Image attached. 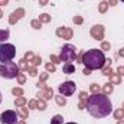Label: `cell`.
Here are the masks:
<instances>
[{
	"label": "cell",
	"instance_id": "obj_40",
	"mask_svg": "<svg viewBox=\"0 0 124 124\" xmlns=\"http://www.w3.org/2000/svg\"><path fill=\"white\" fill-rule=\"evenodd\" d=\"M78 108L79 110H85V101H79L78 102Z\"/></svg>",
	"mask_w": 124,
	"mask_h": 124
},
{
	"label": "cell",
	"instance_id": "obj_50",
	"mask_svg": "<svg viewBox=\"0 0 124 124\" xmlns=\"http://www.w3.org/2000/svg\"><path fill=\"white\" fill-rule=\"evenodd\" d=\"M3 17V12H1V9H0V19Z\"/></svg>",
	"mask_w": 124,
	"mask_h": 124
},
{
	"label": "cell",
	"instance_id": "obj_38",
	"mask_svg": "<svg viewBox=\"0 0 124 124\" xmlns=\"http://www.w3.org/2000/svg\"><path fill=\"white\" fill-rule=\"evenodd\" d=\"M51 61H52V63H59L61 62V59H59V56H55V55H51Z\"/></svg>",
	"mask_w": 124,
	"mask_h": 124
},
{
	"label": "cell",
	"instance_id": "obj_42",
	"mask_svg": "<svg viewBox=\"0 0 124 124\" xmlns=\"http://www.w3.org/2000/svg\"><path fill=\"white\" fill-rule=\"evenodd\" d=\"M49 3V0H39V6H46Z\"/></svg>",
	"mask_w": 124,
	"mask_h": 124
},
{
	"label": "cell",
	"instance_id": "obj_31",
	"mask_svg": "<svg viewBox=\"0 0 124 124\" xmlns=\"http://www.w3.org/2000/svg\"><path fill=\"white\" fill-rule=\"evenodd\" d=\"M16 78H17V82H19V84H20V85H22V84H25V82H26V75H25V74H20V72H19V74H17V77H16Z\"/></svg>",
	"mask_w": 124,
	"mask_h": 124
},
{
	"label": "cell",
	"instance_id": "obj_29",
	"mask_svg": "<svg viewBox=\"0 0 124 124\" xmlns=\"http://www.w3.org/2000/svg\"><path fill=\"white\" fill-rule=\"evenodd\" d=\"M114 72H113V69H111V66H105V68H102V75H105V77H111Z\"/></svg>",
	"mask_w": 124,
	"mask_h": 124
},
{
	"label": "cell",
	"instance_id": "obj_4",
	"mask_svg": "<svg viewBox=\"0 0 124 124\" xmlns=\"http://www.w3.org/2000/svg\"><path fill=\"white\" fill-rule=\"evenodd\" d=\"M16 55V48L12 43H0V62L12 61Z\"/></svg>",
	"mask_w": 124,
	"mask_h": 124
},
{
	"label": "cell",
	"instance_id": "obj_13",
	"mask_svg": "<svg viewBox=\"0 0 124 124\" xmlns=\"http://www.w3.org/2000/svg\"><path fill=\"white\" fill-rule=\"evenodd\" d=\"M17 114L20 116L22 120H28V117H29V110H28V108H23V107H17Z\"/></svg>",
	"mask_w": 124,
	"mask_h": 124
},
{
	"label": "cell",
	"instance_id": "obj_34",
	"mask_svg": "<svg viewBox=\"0 0 124 124\" xmlns=\"http://www.w3.org/2000/svg\"><path fill=\"white\" fill-rule=\"evenodd\" d=\"M28 72H29V75L31 77H36L39 72H38V69H36V66H31L29 69H28Z\"/></svg>",
	"mask_w": 124,
	"mask_h": 124
},
{
	"label": "cell",
	"instance_id": "obj_10",
	"mask_svg": "<svg viewBox=\"0 0 124 124\" xmlns=\"http://www.w3.org/2000/svg\"><path fill=\"white\" fill-rule=\"evenodd\" d=\"M23 16H25V9H16V10L9 16V23H10V25H16Z\"/></svg>",
	"mask_w": 124,
	"mask_h": 124
},
{
	"label": "cell",
	"instance_id": "obj_32",
	"mask_svg": "<svg viewBox=\"0 0 124 124\" xmlns=\"http://www.w3.org/2000/svg\"><path fill=\"white\" fill-rule=\"evenodd\" d=\"M46 108V101H43V100H38V110H40V111H43Z\"/></svg>",
	"mask_w": 124,
	"mask_h": 124
},
{
	"label": "cell",
	"instance_id": "obj_27",
	"mask_svg": "<svg viewBox=\"0 0 124 124\" xmlns=\"http://www.w3.org/2000/svg\"><path fill=\"white\" fill-rule=\"evenodd\" d=\"M45 68H46V72H55V71H56V66H55V63H52V62H48V63L45 65Z\"/></svg>",
	"mask_w": 124,
	"mask_h": 124
},
{
	"label": "cell",
	"instance_id": "obj_21",
	"mask_svg": "<svg viewBox=\"0 0 124 124\" xmlns=\"http://www.w3.org/2000/svg\"><path fill=\"white\" fill-rule=\"evenodd\" d=\"M123 117H124V110L123 108H117L114 111V118L116 120H123Z\"/></svg>",
	"mask_w": 124,
	"mask_h": 124
},
{
	"label": "cell",
	"instance_id": "obj_45",
	"mask_svg": "<svg viewBox=\"0 0 124 124\" xmlns=\"http://www.w3.org/2000/svg\"><path fill=\"white\" fill-rule=\"evenodd\" d=\"M118 56H120V58H124V48H121V49L118 51Z\"/></svg>",
	"mask_w": 124,
	"mask_h": 124
},
{
	"label": "cell",
	"instance_id": "obj_20",
	"mask_svg": "<svg viewBox=\"0 0 124 124\" xmlns=\"http://www.w3.org/2000/svg\"><path fill=\"white\" fill-rule=\"evenodd\" d=\"M62 123H63V117H62L61 114L54 116L52 120H51V124H62Z\"/></svg>",
	"mask_w": 124,
	"mask_h": 124
},
{
	"label": "cell",
	"instance_id": "obj_23",
	"mask_svg": "<svg viewBox=\"0 0 124 124\" xmlns=\"http://www.w3.org/2000/svg\"><path fill=\"white\" fill-rule=\"evenodd\" d=\"M9 31L7 29H0V42H4L6 39H9Z\"/></svg>",
	"mask_w": 124,
	"mask_h": 124
},
{
	"label": "cell",
	"instance_id": "obj_8",
	"mask_svg": "<svg viewBox=\"0 0 124 124\" xmlns=\"http://www.w3.org/2000/svg\"><path fill=\"white\" fill-rule=\"evenodd\" d=\"M104 32H105V29H104L102 25H94L91 28V31H90V35L95 40H102L104 39Z\"/></svg>",
	"mask_w": 124,
	"mask_h": 124
},
{
	"label": "cell",
	"instance_id": "obj_55",
	"mask_svg": "<svg viewBox=\"0 0 124 124\" xmlns=\"http://www.w3.org/2000/svg\"><path fill=\"white\" fill-rule=\"evenodd\" d=\"M79 1H82V0H79Z\"/></svg>",
	"mask_w": 124,
	"mask_h": 124
},
{
	"label": "cell",
	"instance_id": "obj_46",
	"mask_svg": "<svg viewBox=\"0 0 124 124\" xmlns=\"http://www.w3.org/2000/svg\"><path fill=\"white\" fill-rule=\"evenodd\" d=\"M9 4V0H0V6H6Z\"/></svg>",
	"mask_w": 124,
	"mask_h": 124
},
{
	"label": "cell",
	"instance_id": "obj_6",
	"mask_svg": "<svg viewBox=\"0 0 124 124\" xmlns=\"http://www.w3.org/2000/svg\"><path fill=\"white\" fill-rule=\"evenodd\" d=\"M58 90H59V94H61V95L69 97V95H72V94L75 93L77 85H75L74 81H65V82H62L61 85L58 87Z\"/></svg>",
	"mask_w": 124,
	"mask_h": 124
},
{
	"label": "cell",
	"instance_id": "obj_1",
	"mask_svg": "<svg viewBox=\"0 0 124 124\" xmlns=\"http://www.w3.org/2000/svg\"><path fill=\"white\" fill-rule=\"evenodd\" d=\"M87 111L94 118H104L113 111V105L110 98L105 94H93L85 101Z\"/></svg>",
	"mask_w": 124,
	"mask_h": 124
},
{
	"label": "cell",
	"instance_id": "obj_9",
	"mask_svg": "<svg viewBox=\"0 0 124 124\" xmlns=\"http://www.w3.org/2000/svg\"><path fill=\"white\" fill-rule=\"evenodd\" d=\"M56 36H58V38H62V39H65V40H69V39H72L74 32H72L71 28L61 26V28H58V29H56Z\"/></svg>",
	"mask_w": 124,
	"mask_h": 124
},
{
	"label": "cell",
	"instance_id": "obj_11",
	"mask_svg": "<svg viewBox=\"0 0 124 124\" xmlns=\"http://www.w3.org/2000/svg\"><path fill=\"white\" fill-rule=\"evenodd\" d=\"M36 97H39V98L43 100V101H48V100H51V98L54 97V90H52L51 87H46V88H43V90H39Z\"/></svg>",
	"mask_w": 124,
	"mask_h": 124
},
{
	"label": "cell",
	"instance_id": "obj_16",
	"mask_svg": "<svg viewBox=\"0 0 124 124\" xmlns=\"http://www.w3.org/2000/svg\"><path fill=\"white\" fill-rule=\"evenodd\" d=\"M108 6H110L108 1H107V0H102V1L98 4V12H100V13H105L107 9H108Z\"/></svg>",
	"mask_w": 124,
	"mask_h": 124
},
{
	"label": "cell",
	"instance_id": "obj_37",
	"mask_svg": "<svg viewBox=\"0 0 124 124\" xmlns=\"http://www.w3.org/2000/svg\"><path fill=\"white\" fill-rule=\"evenodd\" d=\"M87 98H88V94L85 93V91L79 93V101H87Z\"/></svg>",
	"mask_w": 124,
	"mask_h": 124
},
{
	"label": "cell",
	"instance_id": "obj_12",
	"mask_svg": "<svg viewBox=\"0 0 124 124\" xmlns=\"http://www.w3.org/2000/svg\"><path fill=\"white\" fill-rule=\"evenodd\" d=\"M62 71H63V74L71 75V74H74V72H75V66H74L71 62H68V63H65V65L62 66Z\"/></svg>",
	"mask_w": 124,
	"mask_h": 124
},
{
	"label": "cell",
	"instance_id": "obj_43",
	"mask_svg": "<svg viewBox=\"0 0 124 124\" xmlns=\"http://www.w3.org/2000/svg\"><path fill=\"white\" fill-rule=\"evenodd\" d=\"M82 74H85V75H90V74H91V69H88V68H84Z\"/></svg>",
	"mask_w": 124,
	"mask_h": 124
},
{
	"label": "cell",
	"instance_id": "obj_47",
	"mask_svg": "<svg viewBox=\"0 0 124 124\" xmlns=\"http://www.w3.org/2000/svg\"><path fill=\"white\" fill-rule=\"evenodd\" d=\"M77 59H78V61H82V54H79V55L77 56Z\"/></svg>",
	"mask_w": 124,
	"mask_h": 124
},
{
	"label": "cell",
	"instance_id": "obj_2",
	"mask_svg": "<svg viewBox=\"0 0 124 124\" xmlns=\"http://www.w3.org/2000/svg\"><path fill=\"white\" fill-rule=\"evenodd\" d=\"M81 63L85 65V68L88 69H101L105 65V56L104 52L101 49H90L85 54H82V61Z\"/></svg>",
	"mask_w": 124,
	"mask_h": 124
},
{
	"label": "cell",
	"instance_id": "obj_49",
	"mask_svg": "<svg viewBox=\"0 0 124 124\" xmlns=\"http://www.w3.org/2000/svg\"><path fill=\"white\" fill-rule=\"evenodd\" d=\"M117 124H124V120H118V121H117Z\"/></svg>",
	"mask_w": 124,
	"mask_h": 124
},
{
	"label": "cell",
	"instance_id": "obj_30",
	"mask_svg": "<svg viewBox=\"0 0 124 124\" xmlns=\"http://www.w3.org/2000/svg\"><path fill=\"white\" fill-rule=\"evenodd\" d=\"M28 108L31 110H38V100H31L28 102Z\"/></svg>",
	"mask_w": 124,
	"mask_h": 124
},
{
	"label": "cell",
	"instance_id": "obj_52",
	"mask_svg": "<svg viewBox=\"0 0 124 124\" xmlns=\"http://www.w3.org/2000/svg\"><path fill=\"white\" fill-rule=\"evenodd\" d=\"M66 124H77V123H66Z\"/></svg>",
	"mask_w": 124,
	"mask_h": 124
},
{
	"label": "cell",
	"instance_id": "obj_25",
	"mask_svg": "<svg viewBox=\"0 0 124 124\" xmlns=\"http://www.w3.org/2000/svg\"><path fill=\"white\" fill-rule=\"evenodd\" d=\"M110 78H111V84H121V77L118 74H113Z\"/></svg>",
	"mask_w": 124,
	"mask_h": 124
},
{
	"label": "cell",
	"instance_id": "obj_35",
	"mask_svg": "<svg viewBox=\"0 0 124 124\" xmlns=\"http://www.w3.org/2000/svg\"><path fill=\"white\" fill-rule=\"evenodd\" d=\"M48 78H49V74H48V72H42V74L39 75V81H40V82H45Z\"/></svg>",
	"mask_w": 124,
	"mask_h": 124
},
{
	"label": "cell",
	"instance_id": "obj_41",
	"mask_svg": "<svg viewBox=\"0 0 124 124\" xmlns=\"http://www.w3.org/2000/svg\"><path fill=\"white\" fill-rule=\"evenodd\" d=\"M36 85H38V87H39V88H40V90H43V88H46V87H48V85H46V84H45V82H40V81H39V82H38V84H36Z\"/></svg>",
	"mask_w": 124,
	"mask_h": 124
},
{
	"label": "cell",
	"instance_id": "obj_51",
	"mask_svg": "<svg viewBox=\"0 0 124 124\" xmlns=\"http://www.w3.org/2000/svg\"><path fill=\"white\" fill-rule=\"evenodd\" d=\"M0 102H1V94H0Z\"/></svg>",
	"mask_w": 124,
	"mask_h": 124
},
{
	"label": "cell",
	"instance_id": "obj_7",
	"mask_svg": "<svg viewBox=\"0 0 124 124\" xmlns=\"http://www.w3.org/2000/svg\"><path fill=\"white\" fill-rule=\"evenodd\" d=\"M0 123L1 124H16L17 123V113L7 110L3 114H0Z\"/></svg>",
	"mask_w": 124,
	"mask_h": 124
},
{
	"label": "cell",
	"instance_id": "obj_5",
	"mask_svg": "<svg viewBox=\"0 0 124 124\" xmlns=\"http://www.w3.org/2000/svg\"><path fill=\"white\" fill-rule=\"evenodd\" d=\"M59 59H61V62H66V63L75 61V59H77V49H75V46L71 45V43L63 45L62 49H61Z\"/></svg>",
	"mask_w": 124,
	"mask_h": 124
},
{
	"label": "cell",
	"instance_id": "obj_19",
	"mask_svg": "<svg viewBox=\"0 0 124 124\" xmlns=\"http://www.w3.org/2000/svg\"><path fill=\"white\" fill-rule=\"evenodd\" d=\"M25 104H26V98H25L23 95H22V97H17V98L15 100V105H16V107H23Z\"/></svg>",
	"mask_w": 124,
	"mask_h": 124
},
{
	"label": "cell",
	"instance_id": "obj_36",
	"mask_svg": "<svg viewBox=\"0 0 124 124\" xmlns=\"http://www.w3.org/2000/svg\"><path fill=\"white\" fill-rule=\"evenodd\" d=\"M82 22H84L82 16H74V23L75 25H82Z\"/></svg>",
	"mask_w": 124,
	"mask_h": 124
},
{
	"label": "cell",
	"instance_id": "obj_17",
	"mask_svg": "<svg viewBox=\"0 0 124 124\" xmlns=\"http://www.w3.org/2000/svg\"><path fill=\"white\" fill-rule=\"evenodd\" d=\"M40 63H42V58H40V56H36V55L29 61V65H31V66H38V65H40Z\"/></svg>",
	"mask_w": 124,
	"mask_h": 124
},
{
	"label": "cell",
	"instance_id": "obj_15",
	"mask_svg": "<svg viewBox=\"0 0 124 124\" xmlns=\"http://www.w3.org/2000/svg\"><path fill=\"white\" fill-rule=\"evenodd\" d=\"M17 66H19V69H20V71H28V69L31 68V65H29V62L26 61L25 58L19 61V63H17Z\"/></svg>",
	"mask_w": 124,
	"mask_h": 124
},
{
	"label": "cell",
	"instance_id": "obj_24",
	"mask_svg": "<svg viewBox=\"0 0 124 124\" xmlns=\"http://www.w3.org/2000/svg\"><path fill=\"white\" fill-rule=\"evenodd\" d=\"M31 26L33 28V29H36V31H39L40 28H42V22L39 20V19H33L31 22Z\"/></svg>",
	"mask_w": 124,
	"mask_h": 124
},
{
	"label": "cell",
	"instance_id": "obj_44",
	"mask_svg": "<svg viewBox=\"0 0 124 124\" xmlns=\"http://www.w3.org/2000/svg\"><path fill=\"white\" fill-rule=\"evenodd\" d=\"M117 1H118V0H108V4H110V6H116Z\"/></svg>",
	"mask_w": 124,
	"mask_h": 124
},
{
	"label": "cell",
	"instance_id": "obj_22",
	"mask_svg": "<svg viewBox=\"0 0 124 124\" xmlns=\"http://www.w3.org/2000/svg\"><path fill=\"white\" fill-rule=\"evenodd\" d=\"M39 20H40L42 23H49V22L52 20V17H51L48 13H42V15L39 16Z\"/></svg>",
	"mask_w": 124,
	"mask_h": 124
},
{
	"label": "cell",
	"instance_id": "obj_33",
	"mask_svg": "<svg viewBox=\"0 0 124 124\" xmlns=\"http://www.w3.org/2000/svg\"><path fill=\"white\" fill-rule=\"evenodd\" d=\"M110 48H111V43L110 42H107V40L101 42V51H110Z\"/></svg>",
	"mask_w": 124,
	"mask_h": 124
},
{
	"label": "cell",
	"instance_id": "obj_18",
	"mask_svg": "<svg viewBox=\"0 0 124 124\" xmlns=\"http://www.w3.org/2000/svg\"><path fill=\"white\" fill-rule=\"evenodd\" d=\"M55 101H56V104H58V105H61V107L66 105V98H65L63 95H61V94L55 97Z\"/></svg>",
	"mask_w": 124,
	"mask_h": 124
},
{
	"label": "cell",
	"instance_id": "obj_54",
	"mask_svg": "<svg viewBox=\"0 0 124 124\" xmlns=\"http://www.w3.org/2000/svg\"><path fill=\"white\" fill-rule=\"evenodd\" d=\"M120 1H123V3H124V0H120Z\"/></svg>",
	"mask_w": 124,
	"mask_h": 124
},
{
	"label": "cell",
	"instance_id": "obj_3",
	"mask_svg": "<svg viewBox=\"0 0 124 124\" xmlns=\"http://www.w3.org/2000/svg\"><path fill=\"white\" fill-rule=\"evenodd\" d=\"M19 66L15 63V62H3L0 65V75L3 78H7V79H12V78H16L17 74H19Z\"/></svg>",
	"mask_w": 124,
	"mask_h": 124
},
{
	"label": "cell",
	"instance_id": "obj_26",
	"mask_svg": "<svg viewBox=\"0 0 124 124\" xmlns=\"http://www.w3.org/2000/svg\"><path fill=\"white\" fill-rule=\"evenodd\" d=\"M90 90H91L93 94H100L101 93V85H98V84H91Z\"/></svg>",
	"mask_w": 124,
	"mask_h": 124
},
{
	"label": "cell",
	"instance_id": "obj_53",
	"mask_svg": "<svg viewBox=\"0 0 124 124\" xmlns=\"http://www.w3.org/2000/svg\"><path fill=\"white\" fill-rule=\"evenodd\" d=\"M121 108H123V110H124V102H123V107H121Z\"/></svg>",
	"mask_w": 124,
	"mask_h": 124
},
{
	"label": "cell",
	"instance_id": "obj_48",
	"mask_svg": "<svg viewBox=\"0 0 124 124\" xmlns=\"http://www.w3.org/2000/svg\"><path fill=\"white\" fill-rule=\"evenodd\" d=\"M16 124H26V121H25V120H20V121H17Z\"/></svg>",
	"mask_w": 124,
	"mask_h": 124
},
{
	"label": "cell",
	"instance_id": "obj_39",
	"mask_svg": "<svg viewBox=\"0 0 124 124\" xmlns=\"http://www.w3.org/2000/svg\"><path fill=\"white\" fill-rule=\"evenodd\" d=\"M117 74H118L120 77H124V66L123 65H120V66L117 68Z\"/></svg>",
	"mask_w": 124,
	"mask_h": 124
},
{
	"label": "cell",
	"instance_id": "obj_28",
	"mask_svg": "<svg viewBox=\"0 0 124 124\" xmlns=\"http://www.w3.org/2000/svg\"><path fill=\"white\" fill-rule=\"evenodd\" d=\"M12 94H13L15 97H22V95H23V90L19 88V87H15V88L12 90Z\"/></svg>",
	"mask_w": 124,
	"mask_h": 124
},
{
	"label": "cell",
	"instance_id": "obj_14",
	"mask_svg": "<svg viewBox=\"0 0 124 124\" xmlns=\"http://www.w3.org/2000/svg\"><path fill=\"white\" fill-rule=\"evenodd\" d=\"M101 91H102V94L108 95V94H111L113 91H114V87H113L111 82H107V84H104V85L101 87Z\"/></svg>",
	"mask_w": 124,
	"mask_h": 124
}]
</instances>
